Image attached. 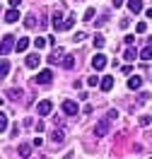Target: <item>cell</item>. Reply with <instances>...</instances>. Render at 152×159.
<instances>
[{
  "label": "cell",
  "mask_w": 152,
  "mask_h": 159,
  "mask_svg": "<svg viewBox=\"0 0 152 159\" xmlns=\"http://www.w3.org/2000/svg\"><path fill=\"white\" fill-rule=\"evenodd\" d=\"M138 123H140L142 128H145V125H150V123H152V116H147V113H142V116H140V120H138Z\"/></svg>",
  "instance_id": "d4e9b609"
},
{
  "label": "cell",
  "mask_w": 152,
  "mask_h": 159,
  "mask_svg": "<svg viewBox=\"0 0 152 159\" xmlns=\"http://www.w3.org/2000/svg\"><path fill=\"white\" fill-rule=\"evenodd\" d=\"M140 58H142V60H152V46H150V43L140 51Z\"/></svg>",
  "instance_id": "7402d4cb"
},
{
  "label": "cell",
  "mask_w": 152,
  "mask_h": 159,
  "mask_svg": "<svg viewBox=\"0 0 152 159\" xmlns=\"http://www.w3.org/2000/svg\"><path fill=\"white\" fill-rule=\"evenodd\" d=\"M39 63H41V56L39 53H29V56H27V60H24V65H27V68H39Z\"/></svg>",
  "instance_id": "9c48e42d"
},
{
  "label": "cell",
  "mask_w": 152,
  "mask_h": 159,
  "mask_svg": "<svg viewBox=\"0 0 152 159\" xmlns=\"http://www.w3.org/2000/svg\"><path fill=\"white\" fill-rule=\"evenodd\" d=\"M147 43H150V46H152V36H150V39H147Z\"/></svg>",
  "instance_id": "74e56055"
},
{
  "label": "cell",
  "mask_w": 152,
  "mask_h": 159,
  "mask_svg": "<svg viewBox=\"0 0 152 159\" xmlns=\"http://www.w3.org/2000/svg\"><path fill=\"white\" fill-rule=\"evenodd\" d=\"M17 154H20V157H29L31 154V145H27V142L20 145V147H17Z\"/></svg>",
  "instance_id": "ffe728a7"
},
{
  "label": "cell",
  "mask_w": 152,
  "mask_h": 159,
  "mask_svg": "<svg viewBox=\"0 0 152 159\" xmlns=\"http://www.w3.org/2000/svg\"><path fill=\"white\" fill-rule=\"evenodd\" d=\"M128 10L133 15H140L142 12V0H128Z\"/></svg>",
  "instance_id": "7c38bea8"
},
{
  "label": "cell",
  "mask_w": 152,
  "mask_h": 159,
  "mask_svg": "<svg viewBox=\"0 0 152 159\" xmlns=\"http://www.w3.org/2000/svg\"><path fill=\"white\" fill-rule=\"evenodd\" d=\"M2 22L5 24H15V22H20V12H17V7H10V10L2 15Z\"/></svg>",
  "instance_id": "8992f818"
},
{
  "label": "cell",
  "mask_w": 152,
  "mask_h": 159,
  "mask_svg": "<svg viewBox=\"0 0 152 159\" xmlns=\"http://www.w3.org/2000/svg\"><path fill=\"white\" fill-rule=\"evenodd\" d=\"M63 58H65L63 48H53V53H48V56H46V60H48L51 65H56V63H63Z\"/></svg>",
  "instance_id": "52a82bcc"
},
{
  "label": "cell",
  "mask_w": 152,
  "mask_h": 159,
  "mask_svg": "<svg viewBox=\"0 0 152 159\" xmlns=\"http://www.w3.org/2000/svg\"><path fill=\"white\" fill-rule=\"evenodd\" d=\"M20 2H22V0H10V5H12V7H17Z\"/></svg>",
  "instance_id": "d590c367"
},
{
  "label": "cell",
  "mask_w": 152,
  "mask_h": 159,
  "mask_svg": "<svg viewBox=\"0 0 152 159\" xmlns=\"http://www.w3.org/2000/svg\"><path fill=\"white\" fill-rule=\"evenodd\" d=\"M106 118L116 120V118H118V111H116V109H111V111H109V113H106Z\"/></svg>",
  "instance_id": "d6a6232c"
},
{
  "label": "cell",
  "mask_w": 152,
  "mask_h": 159,
  "mask_svg": "<svg viewBox=\"0 0 152 159\" xmlns=\"http://www.w3.org/2000/svg\"><path fill=\"white\" fill-rule=\"evenodd\" d=\"M27 48H29V39H27V36H22V39L17 41V46H15V51H17V53H24Z\"/></svg>",
  "instance_id": "2e32d148"
},
{
  "label": "cell",
  "mask_w": 152,
  "mask_h": 159,
  "mask_svg": "<svg viewBox=\"0 0 152 159\" xmlns=\"http://www.w3.org/2000/svg\"><path fill=\"white\" fill-rule=\"evenodd\" d=\"M99 82H101V80L97 77V75H94V72H92L90 77H87V84H90V87H97V84H99Z\"/></svg>",
  "instance_id": "cb8c5ba5"
},
{
  "label": "cell",
  "mask_w": 152,
  "mask_h": 159,
  "mask_svg": "<svg viewBox=\"0 0 152 159\" xmlns=\"http://www.w3.org/2000/svg\"><path fill=\"white\" fill-rule=\"evenodd\" d=\"M104 46V36H94V48H101Z\"/></svg>",
  "instance_id": "f546056e"
},
{
  "label": "cell",
  "mask_w": 152,
  "mask_h": 159,
  "mask_svg": "<svg viewBox=\"0 0 152 159\" xmlns=\"http://www.w3.org/2000/svg\"><path fill=\"white\" fill-rule=\"evenodd\" d=\"M99 87H101V92H111V87H113V77H111V75H106V77H101Z\"/></svg>",
  "instance_id": "4fadbf2b"
},
{
  "label": "cell",
  "mask_w": 152,
  "mask_h": 159,
  "mask_svg": "<svg viewBox=\"0 0 152 159\" xmlns=\"http://www.w3.org/2000/svg\"><path fill=\"white\" fill-rule=\"evenodd\" d=\"M140 87H142V77L140 75H131L128 77V89L135 92V89H140Z\"/></svg>",
  "instance_id": "8fae6325"
},
{
  "label": "cell",
  "mask_w": 152,
  "mask_h": 159,
  "mask_svg": "<svg viewBox=\"0 0 152 159\" xmlns=\"http://www.w3.org/2000/svg\"><path fill=\"white\" fill-rule=\"evenodd\" d=\"M7 72H10V63H7V58H2V63H0V77H7Z\"/></svg>",
  "instance_id": "44dd1931"
},
{
  "label": "cell",
  "mask_w": 152,
  "mask_h": 159,
  "mask_svg": "<svg viewBox=\"0 0 152 159\" xmlns=\"http://www.w3.org/2000/svg\"><path fill=\"white\" fill-rule=\"evenodd\" d=\"M63 68H65V70H72V68H75V58H72L70 53H65V58H63Z\"/></svg>",
  "instance_id": "d6986e66"
},
{
  "label": "cell",
  "mask_w": 152,
  "mask_h": 159,
  "mask_svg": "<svg viewBox=\"0 0 152 159\" xmlns=\"http://www.w3.org/2000/svg\"><path fill=\"white\" fill-rule=\"evenodd\" d=\"M123 58L128 60V63H133V60L138 58V51L133 48V43H131V46H128V48H126V51H123Z\"/></svg>",
  "instance_id": "9a60e30c"
},
{
  "label": "cell",
  "mask_w": 152,
  "mask_h": 159,
  "mask_svg": "<svg viewBox=\"0 0 152 159\" xmlns=\"http://www.w3.org/2000/svg\"><path fill=\"white\" fill-rule=\"evenodd\" d=\"M94 15H97V12H94V7H90V10L85 12V17H82V20H85V22H92V20H94Z\"/></svg>",
  "instance_id": "83f0119b"
},
{
  "label": "cell",
  "mask_w": 152,
  "mask_h": 159,
  "mask_svg": "<svg viewBox=\"0 0 152 159\" xmlns=\"http://www.w3.org/2000/svg\"><path fill=\"white\" fill-rule=\"evenodd\" d=\"M63 140H65V133H63L61 128H58V130H51V142H56V145H61Z\"/></svg>",
  "instance_id": "5bb4252c"
},
{
  "label": "cell",
  "mask_w": 152,
  "mask_h": 159,
  "mask_svg": "<svg viewBox=\"0 0 152 159\" xmlns=\"http://www.w3.org/2000/svg\"><path fill=\"white\" fill-rule=\"evenodd\" d=\"M51 111H53V101L44 99V101H39V104H36V113H39V116H48Z\"/></svg>",
  "instance_id": "277c9868"
},
{
  "label": "cell",
  "mask_w": 152,
  "mask_h": 159,
  "mask_svg": "<svg viewBox=\"0 0 152 159\" xmlns=\"http://www.w3.org/2000/svg\"><path fill=\"white\" fill-rule=\"evenodd\" d=\"M17 43H15V34H2V46H0V53L2 56H7V53H12V48H15Z\"/></svg>",
  "instance_id": "6da1fadb"
},
{
  "label": "cell",
  "mask_w": 152,
  "mask_h": 159,
  "mask_svg": "<svg viewBox=\"0 0 152 159\" xmlns=\"http://www.w3.org/2000/svg\"><path fill=\"white\" fill-rule=\"evenodd\" d=\"M20 97H22V89H17V87H12V89L5 92V99H15V101H17Z\"/></svg>",
  "instance_id": "e0dca14e"
},
{
  "label": "cell",
  "mask_w": 152,
  "mask_h": 159,
  "mask_svg": "<svg viewBox=\"0 0 152 159\" xmlns=\"http://www.w3.org/2000/svg\"><path fill=\"white\" fill-rule=\"evenodd\" d=\"M123 2H126V0H113V2H111V5H113V7H121V5H123Z\"/></svg>",
  "instance_id": "e575fe53"
},
{
  "label": "cell",
  "mask_w": 152,
  "mask_h": 159,
  "mask_svg": "<svg viewBox=\"0 0 152 159\" xmlns=\"http://www.w3.org/2000/svg\"><path fill=\"white\" fill-rule=\"evenodd\" d=\"M145 17H147V20H152V7H150L147 12H145Z\"/></svg>",
  "instance_id": "8d00e7d4"
},
{
  "label": "cell",
  "mask_w": 152,
  "mask_h": 159,
  "mask_svg": "<svg viewBox=\"0 0 152 159\" xmlns=\"http://www.w3.org/2000/svg\"><path fill=\"white\" fill-rule=\"evenodd\" d=\"M135 31H138V34H145V31H147V24H145V22H138Z\"/></svg>",
  "instance_id": "f1b7e54d"
},
{
  "label": "cell",
  "mask_w": 152,
  "mask_h": 159,
  "mask_svg": "<svg viewBox=\"0 0 152 159\" xmlns=\"http://www.w3.org/2000/svg\"><path fill=\"white\" fill-rule=\"evenodd\" d=\"M147 99H150V92H140V97H138V101H140V104H145Z\"/></svg>",
  "instance_id": "4dcf8cb0"
},
{
  "label": "cell",
  "mask_w": 152,
  "mask_h": 159,
  "mask_svg": "<svg viewBox=\"0 0 152 159\" xmlns=\"http://www.w3.org/2000/svg\"><path fill=\"white\" fill-rule=\"evenodd\" d=\"M61 109H63V113H65V116H77V113H80V109H77V104H75V101H70V99H65L61 104Z\"/></svg>",
  "instance_id": "7a4b0ae2"
},
{
  "label": "cell",
  "mask_w": 152,
  "mask_h": 159,
  "mask_svg": "<svg viewBox=\"0 0 152 159\" xmlns=\"http://www.w3.org/2000/svg\"><path fill=\"white\" fill-rule=\"evenodd\" d=\"M109 123H111V118L99 120V123H97V128H94V135H97V138H104V135L109 133Z\"/></svg>",
  "instance_id": "5b68a950"
},
{
  "label": "cell",
  "mask_w": 152,
  "mask_h": 159,
  "mask_svg": "<svg viewBox=\"0 0 152 159\" xmlns=\"http://www.w3.org/2000/svg\"><path fill=\"white\" fill-rule=\"evenodd\" d=\"M85 39H87V31H77V34L72 36V41H75V43H80V41H85Z\"/></svg>",
  "instance_id": "4316f807"
},
{
  "label": "cell",
  "mask_w": 152,
  "mask_h": 159,
  "mask_svg": "<svg viewBox=\"0 0 152 159\" xmlns=\"http://www.w3.org/2000/svg\"><path fill=\"white\" fill-rule=\"evenodd\" d=\"M72 27H75V17H72V15H70L68 20L63 22V31H65V29H72Z\"/></svg>",
  "instance_id": "603a6c76"
},
{
  "label": "cell",
  "mask_w": 152,
  "mask_h": 159,
  "mask_svg": "<svg viewBox=\"0 0 152 159\" xmlns=\"http://www.w3.org/2000/svg\"><path fill=\"white\" fill-rule=\"evenodd\" d=\"M36 24H39V20H36V15H27V17H24V27H27V29H31V27H36Z\"/></svg>",
  "instance_id": "ac0fdd59"
},
{
  "label": "cell",
  "mask_w": 152,
  "mask_h": 159,
  "mask_svg": "<svg viewBox=\"0 0 152 159\" xmlns=\"http://www.w3.org/2000/svg\"><path fill=\"white\" fill-rule=\"evenodd\" d=\"M0 130H7V116H5V111H0Z\"/></svg>",
  "instance_id": "484cf974"
},
{
  "label": "cell",
  "mask_w": 152,
  "mask_h": 159,
  "mask_svg": "<svg viewBox=\"0 0 152 159\" xmlns=\"http://www.w3.org/2000/svg\"><path fill=\"white\" fill-rule=\"evenodd\" d=\"M34 82H36V84H48V82H53V70H41L39 75L34 77Z\"/></svg>",
  "instance_id": "3957f363"
},
{
  "label": "cell",
  "mask_w": 152,
  "mask_h": 159,
  "mask_svg": "<svg viewBox=\"0 0 152 159\" xmlns=\"http://www.w3.org/2000/svg\"><path fill=\"white\" fill-rule=\"evenodd\" d=\"M34 46H36V48H44V46H46V39H34Z\"/></svg>",
  "instance_id": "1f68e13d"
},
{
  "label": "cell",
  "mask_w": 152,
  "mask_h": 159,
  "mask_svg": "<svg viewBox=\"0 0 152 159\" xmlns=\"http://www.w3.org/2000/svg\"><path fill=\"white\" fill-rule=\"evenodd\" d=\"M51 22H53V29L56 31H63V12H53V15H51Z\"/></svg>",
  "instance_id": "30bf717a"
},
{
  "label": "cell",
  "mask_w": 152,
  "mask_h": 159,
  "mask_svg": "<svg viewBox=\"0 0 152 159\" xmlns=\"http://www.w3.org/2000/svg\"><path fill=\"white\" fill-rule=\"evenodd\" d=\"M106 63H109L106 56H104V53H97V56L92 58V68H94V70H104V68H106Z\"/></svg>",
  "instance_id": "ba28073f"
},
{
  "label": "cell",
  "mask_w": 152,
  "mask_h": 159,
  "mask_svg": "<svg viewBox=\"0 0 152 159\" xmlns=\"http://www.w3.org/2000/svg\"><path fill=\"white\" fill-rule=\"evenodd\" d=\"M118 24H121V29H126V27H128V24H131V20H128V17H123V20L118 22Z\"/></svg>",
  "instance_id": "836d02e7"
}]
</instances>
